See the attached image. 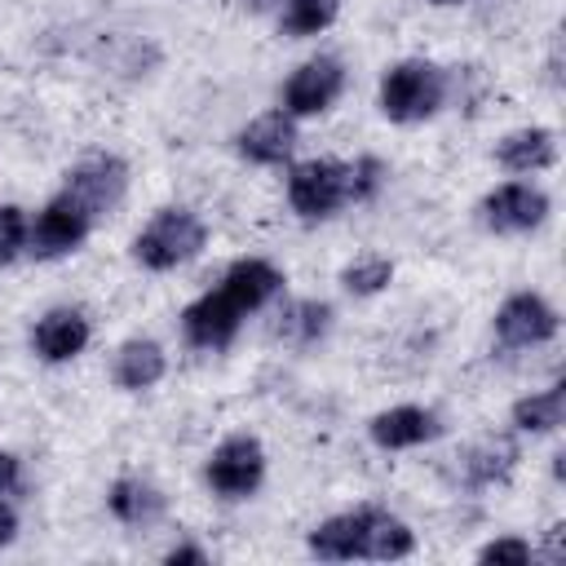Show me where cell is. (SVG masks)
Wrapping results in <instances>:
<instances>
[{
    "label": "cell",
    "mask_w": 566,
    "mask_h": 566,
    "mask_svg": "<svg viewBox=\"0 0 566 566\" xmlns=\"http://www.w3.org/2000/svg\"><path fill=\"white\" fill-rule=\"evenodd\" d=\"M265 482V447L256 433H226L203 460V486L221 500H248Z\"/></svg>",
    "instance_id": "obj_4"
},
{
    "label": "cell",
    "mask_w": 566,
    "mask_h": 566,
    "mask_svg": "<svg viewBox=\"0 0 566 566\" xmlns=\"http://www.w3.org/2000/svg\"><path fill=\"white\" fill-rule=\"evenodd\" d=\"M389 283H394V261L380 256V252H363V256H354V261L340 270V287H345L349 296H358V301L380 296Z\"/></svg>",
    "instance_id": "obj_24"
},
{
    "label": "cell",
    "mask_w": 566,
    "mask_h": 566,
    "mask_svg": "<svg viewBox=\"0 0 566 566\" xmlns=\"http://www.w3.org/2000/svg\"><path fill=\"white\" fill-rule=\"evenodd\" d=\"M88 340H93V323L80 305H53L31 323V354L53 367L80 358L88 349Z\"/></svg>",
    "instance_id": "obj_11"
},
{
    "label": "cell",
    "mask_w": 566,
    "mask_h": 566,
    "mask_svg": "<svg viewBox=\"0 0 566 566\" xmlns=\"http://www.w3.org/2000/svg\"><path fill=\"white\" fill-rule=\"evenodd\" d=\"M509 420H513L517 433H557L562 420H566V380H553L548 389L522 394L509 407Z\"/></svg>",
    "instance_id": "obj_22"
},
{
    "label": "cell",
    "mask_w": 566,
    "mask_h": 566,
    "mask_svg": "<svg viewBox=\"0 0 566 566\" xmlns=\"http://www.w3.org/2000/svg\"><path fill=\"white\" fill-rule=\"evenodd\" d=\"M164 371H168V354H164V345H159L155 336H128V340L115 349V358H111V380H115L124 394H146V389H155V385L164 380Z\"/></svg>",
    "instance_id": "obj_19"
},
{
    "label": "cell",
    "mask_w": 566,
    "mask_h": 566,
    "mask_svg": "<svg viewBox=\"0 0 566 566\" xmlns=\"http://www.w3.org/2000/svg\"><path fill=\"white\" fill-rule=\"evenodd\" d=\"M411 548H416V535L398 513L380 504H363V557L367 562H398V557H411Z\"/></svg>",
    "instance_id": "obj_21"
},
{
    "label": "cell",
    "mask_w": 566,
    "mask_h": 566,
    "mask_svg": "<svg viewBox=\"0 0 566 566\" xmlns=\"http://www.w3.org/2000/svg\"><path fill=\"white\" fill-rule=\"evenodd\" d=\"M429 4H438V9H451V4H464V0H429Z\"/></svg>",
    "instance_id": "obj_32"
},
{
    "label": "cell",
    "mask_w": 566,
    "mask_h": 566,
    "mask_svg": "<svg viewBox=\"0 0 566 566\" xmlns=\"http://www.w3.org/2000/svg\"><path fill=\"white\" fill-rule=\"evenodd\" d=\"M124 190H128V164L115 150H88L62 177V195H71L93 221H102L106 212H115L119 199H124Z\"/></svg>",
    "instance_id": "obj_5"
},
{
    "label": "cell",
    "mask_w": 566,
    "mask_h": 566,
    "mask_svg": "<svg viewBox=\"0 0 566 566\" xmlns=\"http://www.w3.org/2000/svg\"><path fill=\"white\" fill-rule=\"evenodd\" d=\"M18 539V509L9 500H0V548H9Z\"/></svg>",
    "instance_id": "obj_30"
},
{
    "label": "cell",
    "mask_w": 566,
    "mask_h": 566,
    "mask_svg": "<svg viewBox=\"0 0 566 566\" xmlns=\"http://www.w3.org/2000/svg\"><path fill=\"white\" fill-rule=\"evenodd\" d=\"M305 548H310V557H318V562H354V557H363V504L323 517V522L310 531Z\"/></svg>",
    "instance_id": "obj_20"
},
{
    "label": "cell",
    "mask_w": 566,
    "mask_h": 566,
    "mask_svg": "<svg viewBox=\"0 0 566 566\" xmlns=\"http://www.w3.org/2000/svg\"><path fill=\"white\" fill-rule=\"evenodd\" d=\"M283 270L274 265V261H265V256H239V261H230L226 265V274H221V292L243 310V314H256V310H265L270 301H279L283 296Z\"/></svg>",
    "instance_id": "obj_15"
},
{
    "label": "cell",
    "mask_w": 566,
    "mask_h": 566,
    "mask_svg": "<svg viewBox=\"0 0 566 566\" xmlns=\"http://www.w3.org/2000/svg\"><path fill=\"white\" fill-rule=\"evenodd\" d=\"M345 93V62L332 53L305 57L287 80H283V111L292 119H310L336 106V97Z\"/></svg>",
    "instance_id": "obj_8"
},
{
    "label": "cell",
    "mask_w": 566,
    "mask_h": 566,
    "mask_svg": "<svg viewBox=\"0 0 566 566\" xmlns=\"http://www.w3.org/2000/svg\"><path fill=\"white\" fill-rule=\"evenodd\" d=\"M385 186H389V164H385L380 155H358V159L349 164V195H354V203L380 199Z\"/></svg>",
    "instance_id": "obj_25"
},
{
    "label": "cell",
    "mask_w": 566,
    "mask_h": 566,
    "mask_svg": "<svg viewBox=\"0 0 566 566\" xmlns=\"http://www.w3.org/2000/svg\"><path fill=\"white\" fill-rule=\"evenodd\" d=\"M478 562H495V566H526V562H535V548H531V539H522V535H500V539H491V544H482L478 548Z\"/></svg>",
    "instance_id": "obj_27"
},
{
    "label": "cell",
    "mask_w": 566,
    "mask_h": 566,
    "mask_svg": "<svg viewBox=\"0 0 566 566\" xmlns=\"http://www.w3.org/2000/svg\"><path fill=\"white\" fill-rule=\"evenodd\" d=\"M495 164L504 172H517V177H531V172H548L557 164V133L544 128V124H526V128H513L495 142Z\"/></svg>",
    "instance_id": "obj_18"
},
{
    "label": "cell",
    "mask_w": 566,
    "mask_h": 566,
    "mask_svg": "<svg viewBox=\"0 0 566 566\" xmlns=\"http://www.w3.org/2000/svg\"><path fill=\"white\" fill-rule=\"evenodd\" d=\"M243 318H248V314H243L221 287H208L203 296H195V301L181 310V336H186V345L217 354V349H230V345H234Z\"/></svg>",
    "instance_id": "obj_10"
},
{
    "label": "cell",
    "mask_w": 566,
    "mask_h": 566,
    "mask_svg": "<svg viewBox=\"0 0 566 566\" xmlns=\"http://www.w3.org/2000/svg\"><path fill=\"white\" fill-rule=\"evenodd\" d=\"M106 509H111V517H115L119 526L146 531V526L164 522L168 495H164L155 482H146V478H137V473H124V478H115V482L106 486Z\"/></svg>",
    "instance_id": "obj_17"
},
{
    "label": "cell",
    "mask_w": 566,
    "mask_h": 566,
    "mask_svg": "<svg viewBox=\"0 0 566 566\" xmlns=\"http://www.w3.org/2000/svg\"><path fill=\"white\" fill-rule=\"evenodd\" d=\"M491 327H495V340L504 349H535V345H548L557 336L562 318H557V310L539 292H513L495 310Z\"/></svg>",
    "instance_id": "obj_9"
},
{
    "label": "cell",
    "mask_w": 566,
    "mask_h": 566,
    "mask_svg": "<svg viewBox=\"0 0 566 566\" xmlns=\"http://www.w3.org/2000/svg\"><path fill=\"white\" fill-rule=\"evenodd\" d=\"M340 13V0H283L279 4V31L287 40H310L327 31Z\"/></svg>",
    "instance_id": "obj_23"
},
{
    "label": "cell",
    "mask_w": 566,
    "mask_h": 566,
    "mask_svg": "<svg viewBox=\"0 0 566 566\" xmlns=\"http://www.w3.org/2000/svg\"><path fill=\"white\" fill-rule=\"evenodd\" d=\"M93 217L71 199V195H53L35 217H31V226H27V252L35 256V261H62V256H71V252H80L84 248V239L93 234Z\"/></svg>",
    "instance_id": "obj_6"
},
{
    "label": "cell",
    "mask_w": 566,
    "mask_h": 566,
    "mask_svg": "<svg viewBox=\"0 0 566 566\" xmlns=\"http://www.w3.org/2000/svg\"><path fill=\"white\" fill-rule=\"evenodd\" d=\"M243 4H248L252 13H270V9H279L283 0H243Z\"/></svg>",
    "instance_id": "obj_31"
},
{
    "label": "cell",
    "mask_w": 566,
    "mask_h": 566,
    "mask_svg": "<svg viewBox=\"0 0 566 566\" xmlns=\"http://www.w3.org/2000/svg\"><path fill=\"white\" fill-rule=\"evenodd\" d=\"M287 203L301 221H327L354 203L345 159H301L287 168Z\"/></svg>",
    "instance_id": "obj_3"
},
{
    "label": "cell",
    "mask_w": 566,
    "mask_h": 566,
    "mask_svg": "<svg viewBox=\"0 0 566 566\" xmlns=\"http://www.w3.org/2000/svg\"><path fill=\"white\" fill-rule=\"evenodd\" d=\"M332 318H336V310L327 301H318V296H292V301H283L274 310L270 340L287 345V349H314L332 332Z\"/></svg>",
    "instance_id": "obj_16"
},
{
    "label": "cell",
    "mask_w": 566,
    "mask_h": 566,
    "mask_svg": "<svg viewBox=\"0 0 566 566\" xmlns=\"http://www.w3.org/2000/svg\"><path fill=\"white\" fill-rule=\"evenodd\" d=\"M164 566H208V548H199V544H172L168 553H164Z\"/></svg>",
    "instance_id": "obj_28"
},
{
    "label": "cell",
    "mask_w": 566,
    "mask_h": 566,
    "mask_svg": "<svg viewBox=\"0 0 566 566\" xmlns=\"http://www.w3.org/2000/svg\"><path fill=\"white\" fill-rule=\"evenodd\" d=\"M376 102L389 124H424L447 106V71L429 57H402L380 75Z\"/></svg>",
    "instance_id": "obj_1"
},
{
    "label": "cell",
    "mask_w": 566,
    "mask_h": 566,
    "mask_svg": "<svg viewBox=\"0 0 566 566\" xmlns=\"http://www.w3.org/2000/svg\"><path fill=\"white\" fill-rule=\"evenodd\" d=\"M548 212H553V203L535 181H500L478 203V221L491 234H531L548 221Z\"/></svg>",
    "instance_id": "obj_7"
},
{
    "label": "cell",
    "mask_w": 566,
    "mask_h": 566,
    "mask_svg": "<svg viewBox=\"0 0 566 566\" xmlns=\"http://www.w3.org/2000/svg\"><path fill=\"white\" fill-rule=\"evenodd\" d=\"M13 491H22V460L0 447V495H13Z\"/></svg>",
    "instance_id": "obj_29"
},
{
    "label": "cell",
    "mask_w": 566,
    "mask_h": 566,
    "mask_svg": "<svg viewBox=\"0 0 566 566\" xmlns=\"http://www.w3.org/2000/svg\"><path fill=\"white\" fill-rule=\"evenodd\" d=\"M522 460V447L513 433H486L478 442H469L455 455V486L464 491H486V486H504L513 478Z\"/></svg>",
    "instance_id": "obj_12"
},
{
    "label": "cell",
    "mask_w": 566,
    "mask_h": 566,
    "mask_svg": "<svg viewBox=\"0 0 566 566\" xmlns=\"http://www.w3.org/2000/svg\"><path fill=\"white\" fill-rule=\"evenodd\" d=\"M367 438L380 451H411V447L442 438V420H438V411H429L420 402H398L367 420Z\"/></svg>",
    "instance_id": "obj_13"
},
{
    "label": "cell",
    "mask_w": 566,
    "mask_h": 566,
    "mask_svg": "<svg viewBox=\"0 0 566 566\" xmlns=\"http://www.w3.org/2000/svg\"><path fill=\"white\" fill-rule=\"evenodd\" d=\"M234 150L248 159V164H261V168H279L296 155V119L279 106V111H265L256 119H248L239 133H234Z\"/></svg>",
    "instance_id": "obj_14"
},
{
    "label": "cell",
    "mask_w": 566,
    "mask_h": 566,
    "mask_svg": "<svg viewBox=\"0 0 566 566\" xmlns=\"http://www.w3.org/2000/svg\"><path fill=\"white\" fill-rule=\"evenodd\" d=\"M27 226H31V217L18 203H0V265L18 261L27 252Z\"/></svg>",
    "instance_id": "obj_26"
},
{
    "label": "cell",
    "mask_w": 566,
    "mask_h": 566,
    "mask_svg": "<svg viewBox=\"0 0 566 566\" xmlns=\"http://www.w3.org/2000/svg\"><path fill=\"white\" fill-rule=\"evenodd\" d=\"M208 243V226L199 212L190 208H159L133 239V261L150 274H168L181 270L186 261H195Z\"/></svg>",
    "instance_id": "obj_2"
}]
</instances>
